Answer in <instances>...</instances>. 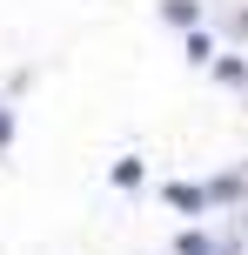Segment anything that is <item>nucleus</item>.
Instances as JSON below:
<instances>
[{"instance_id":"1","label":"nucleus","mask_w":248,"mask_h":255,"mask_svg":"<svg viewBox=\"0 0 248 255\" xmlns=\"http://www.w3.org/2000/svg\"><path fill=\"white\" fill-rule=\"evenodd\" d=\"M161 195H168V208H181V215H201V208L215 202V195H208V188H195V181H168Z\"/></svg>"},{"instance_id":"4","label":"nucleus","mask_w":248,"mask_h":255,"mask_svg":"<svg viewBox=\"0 0 248 255\" xmlns=\"http://www.w3.org/2000/svg\"><path fill=\"white\" fill-rule=\"evenodd\" d=\"M141 175H148V168H141V154H121V161H114V188H134Z\"/></svg>"},{"instance_id":"5","label":"nucleus","mask_w":248,"mask_h":255,"mask_svg":"<svg viewBox=\"0 0 248 255\" xmlns=\"http://www.w3.org/2000/svg\"><path fill=\"white\" fill-rule=\"evenodd\" d=\"M215 74H222L228 88H248V61H235V54H222V61H215Z\"/></svg>"},{"instance_id":"3","label":"nucleus","mask_w":248,"mask_h":255,"mask_svg":"<svg viewBox=\"0 0 248 255\" xmlns=\"http://www.w3.org/2000/svg\"><path fill=\"white\" fill-rule=\"evenodd\" d=\"M174 255H222V249H215L201 229H181V235H174Z\"/></svg>"},{"instance_id":"7","label":"nucleus","mask_w":248,"mask_h":255,"mask_svg":"<svg viewBox=\"0 0 248 255\" xmlns=\"http://www.w3.org/2000/svg\"><path fill=\"white\" fill-rule=\"evenodd\" d=\"M7 134H13V115H7V108H0V148H7Z\"/></svg>"},{"instance_id":"2","label":"nucleus","mask_w":248,"mask_h":255,"mask_svg":"<svg viewBox=\"0 0 248 255\" xmlns=\"http://www.w3.org/2000/svg\"><path fill=\"white\" fill-rule=\"evenodd\" d=\"M161 13L174 27H201V0H161Z\"/></svg>"},{"instance_id":"6","label":"nucleus","mask_w":248,"mask_h":255,"mask_svg":"<svg viewBox=\"0 0 248 255\" xmlns=\"http://www.w3.org/2000/svg\"><path fill=\"white\" fill-rule=\"evenodd\" d=\"M188 61H215V40L201 34V27H188Z\"/></svg>"}]
</instances>
